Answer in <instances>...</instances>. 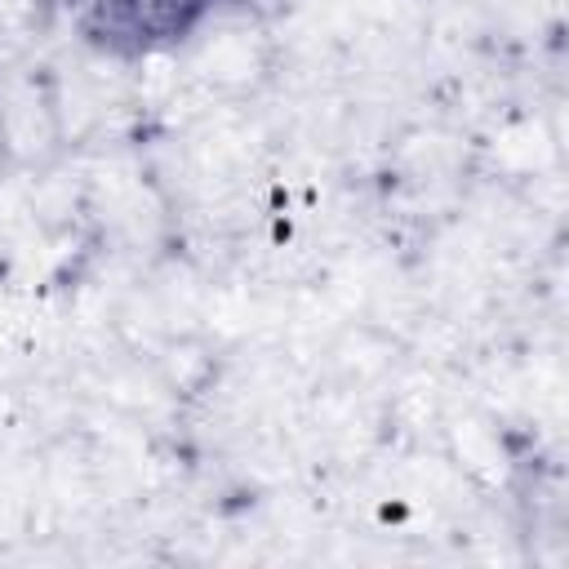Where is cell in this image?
Masks as SVG:
<instances>
[{
	"label": "cell",
	"instance_id": "obj_1",
	"mask_svg": "<svg viewBox=\"0 0 569 569\" xmlns=\"http://www.w3.org/2000/svg\"><path fill=\"white\" fill-rule=\"evenodd\" d=\"M62 142V98L44 76L0 80V156L40 164Z\"/></svg>",
	"mask_w": 569,
	"mask_h": 569
},
{
	"label": "cell",
	"instance_id": "obj_2",
	"mask_svg": "<svg viewBox=\"0 0 569 569\" xmlns=\"http://www.w3.org/2000/svg\"><path fill=\"white\" fill-rule=\"evenodd\" d=\"M191 71L209 80L213 89H249L262 80L267 53H262V40L249 31V22H240V27H222L209 40H200Z\"/></svg>",
	"mask_w": 569,
	"mask_h": 569
},
{
	"label": "cell",
	"instance_id": "obj_3",
	"mask_svg": "<svg viewBox=\"0 0 569 569\" xmlns=\"http://www.w3.org/2000/svg\"><path fill=\"white\" fill-rule=\"evenodd\" d=\"M53 4L58 0H0V40L27 44V40L44 36L49 18H53Z\"/></svg>",
	"mask_w": 569,
	"mask_h": 569
},
{
	"label": "cell",
	"instance_id": "obj_4",
	"mask_svg": "<svg viewBox=\"0 0 569 569\" xmlns=\"http://www.w3.org/2000/svg\"><path fill=\"white\" fill-rule=\"evenodd\" d=\"M262 0H209V9H240V13H249V9H258Z\"/></svg>",
	"mask_w": 569,
	"mask_h": 569
}]
</instances>
